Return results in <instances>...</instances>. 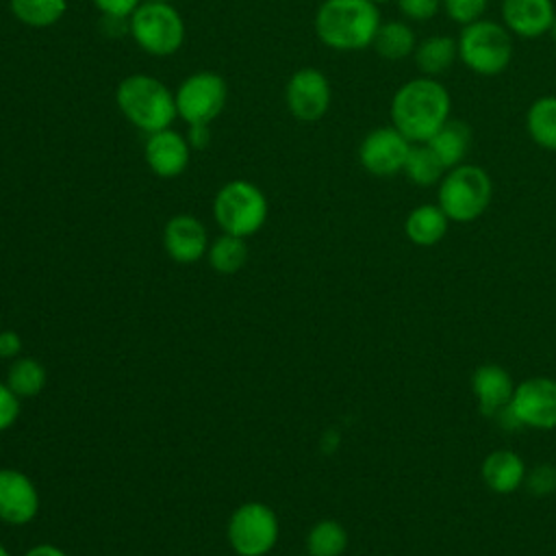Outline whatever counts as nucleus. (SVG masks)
<instances>
[{
	"mask_svg": "<svg viewBox=\"0 0 556 556\" xmlns=\"http://www.w3.org/2000/svg\"><path fill=\"white\" fill-rule=\"evenodd\" d=\"M452 98L447 89L430 76H417L397 87L391 98V126L410 143H426L447 119Z\"/></svg>",
	"mask_w": 556,
	"mask_h": 556,
	"instance_id": "f257e3e1",
	"label": "nucleus"
},
{
	"mask_svg": "<svg viewBox=\"0 0 556 556\" xmlns=\"http://www.w3.org/2000/svg\"><path fill=\"white\" fill-rule=\"evenodd\" d=\"M380 24L378 4L369 0H324L315 13V35L339 52L371 46Z\"/></svg>",
	"mask_w": 556,
	"mask_h": 556,
	"instance_id": "f03ea898",
	"label": "nucleus"
},
{
	"mask_svg": "<svg viewBox=\"0 0 556 556\" xmlns=\"http://www.w3.org/2000/svg\"><path fill=\"white\" fill-rule=\"evenodd\" d=\"M115 102L122 115L143 132L169 128L178 117L174 93L154 76L130 74L115 89Z\"/></svg>",
	"mask_w": 556,
	"mask_h": 556,
	"instance_id": "7ed1b4c3",
	"label": "nucleus"
},
{
	"mask_svg": "<svg viewBox=\"0 0 556 556\" xmlns=\"http://www.w3.org/2000/svg\"><path fill=\"white\" fill-rule=\"evenodd\" d=\"M493 182L484 167L473 163H460L443 174L439 180L437 204L450 217V222L467 224L478 219L491 204Z\"/></svg>",
	"mask_w": 556,
	"mask_h": 556,
	"instance_id": "20e7f679",
	"label": "nucleus"
},
{
	"mask_svg": "<svg viewBox=\"0 0 556 556\" xmlns=\"http://www.w3.org/2000/svg\"><path fill=\"white\" fill-rule=\"evenodd\" d=\"M267 215L269 202L250 180H230L215 193L213 217L226 235L248 239L265 226Z\"/></svg>",
	"mask_w": 556,
	"mask_h": 556,
	"instance_id": "39448f33",
	"label": "nucleus"
},
{
	"mask_svg": "<svg viewBox=\"0 0 556 556\" xmlns=\"http://www.w3.org/2000/svg\"><path fill=\"white\" fill-rule=\"evenodd\" d=\"M456 46L463 65L478 76H497L513 59V39L506 26L484 17L463 26Z\"/></svg>",
	"mask_w": 556,
	"mask_h": 556,
	"instance_id": "423d86ee",
	"label": "nucleus"
},
{
	"mask_svg": "<svg viewBox=\"0 0 556 556\" xmlns=\"http://www.w3.org/2000/svg\"><path fill=\"white\" fill-rule=\"evenodd\" d=\"M135 43L152 56H172L185 41L182 15L169 2L143 0L128 17Z\"/></svg>",
	"mask_w": 556,
	"mask_h": 556,
	"instance_id": "0eeeda50",
	"label": "nucleus"
},
{
	"mask_svg": "<svg viewBox=\"0 0 556 556\" xmlns=\"http://www.w3.org/2000/svg\"><path fill=\"white\" fill-rule=\"evenodd\" d=\"M276 510L265 502L239 504L226 523V539L237 556H267L278 543Z\"/></svg>",
	"mask_w": 556,
	"mask_h": 556,
	"instance_id": "6e6552de",
	"label": "nucleus"
},
{
	"mask_svg": "<svg viewBox=\"0 0 556 556\" xmlns=\"http://www.w3.org/2000/svg\"><path fill=\"white\" fill-rule=\"evenodd\" d=\"M226 98H228L226 80L219 74L208 70L187 76L174 93L176 113L189 126L211 124L226 106Z\"/></svg>",
	"mask_w": 556,
	"mask_h": 556,
	"instance_id": "1a4fd4ad",
	"label": "nucleus"
},
{
	"mask_svg": "<svg viewBox=\"0 0 556 556\" xmlns=\"http://www.w3.org/2000/svg\"><path fill=\"white\" fill-rule=\"evenodd\" d=\"M330 100V83L317 67H300L289 76L285 87V102L298 122H319L328 113Z\"/></svg>",
	"mask_w": 556,
	"mask_h": 556,
	"instance_id": "9d476101",
	"label": "nucleus"
},
{
	"mask_svg": "<svg viewBox=\"0 0 556 556\" xmlns=\"http://www.w3.org/2000/svg\"><path fill=\"white\" fill-rule=\"evenodd\" d=\"M510 410L521 428L554 430L556 428V380L545 376L528 378L515 384Z\"/></svg>",
	"mask_w": 556,
	"mask_h": 556,
	"instance_id": "9b49d317",
	"label": "nucleus"
},
{
	"mask_svg": "<svg viewBox=\"0 0 556 556\" xmlns=\"http://www.w3.org/2000/svg\"><path fill=\"white\" fill-rule=\"evenodd\" d=\"M410 146L413 143L395 126H380L363 137L358 161L371 176L389 178L404 169Z\"/></svg>",
	"mask_w": 556,
	"mask_h": 556,
	"instance_id": "f8f14e48",
	"label": "nucleus"
},
{
	"mask_svg": "<svg viewBox=\"0 0 556 556\" xmlns=\"http://www.w3.org/2000/svg\"><path fill=\"white\" fill-rule=\"evenodd\" d=\"M39 508H41V497L30 476L13 467H2L0 469V521L7 526H26L39 515Z\"/></svg>",
	"mask_w": 556,
	"mask_h": 556,
	"instance_id": "ddd939ff",
	"label": "nucleus"
},
{
	"mask_svg": "<svg viewBox=\"0 0 556 556\" xmlns=\"http://www.w3.org/2000/svg\"><path fill=\"white\" fill-rule=\"evenodd\" d=\"M208 243L204 224L193 215H174L163 228V248L167 256L180 265H191L206 256Z\"/></svg>",
	"mask_w": 556,
	"mask_h": 556,
	"instance_id": "4468645a",
	"label": "nucleus"
},
{
	"mask_svg": "<svg viewBox=\"0 0 556 556\" xmlns=\"http://www.w3.org/2000/svg\"><path fill=\"white\" fill-rule=\"evenodd\" d=\"M143 154H146L148 167L159 178H176L189 165L191 146H189L187 137H182L180 132H176L172 128H163V130L148 135Z\"/></svg>",
	"mask_w": 556,
	"mask_h": 556,
	"instance_id": "2eb2a0df",
	"label": "nucleus"
},
{
	"mask_svg": "<svg viewBox=\"0 0 556 556\" xmlns=\"http://www.w3.org/2000/svg\"><path fill=\"white\" fill-rule=\"evenodd\" d=\"M554 17L552 0H502V24L521 39H536L549 33Z\"/></svg>",
	"mask_w": 556,
	"mask_h": 556,
	"instance_id": "dca6fc26",
	"label": "nucleus"
},
{
	"mask_svg": "<svg viewBox=\"0 0 556 556\" xmlns=\"http://www.w3.org/2000/svg\"><path fill=\"white\" fill-rule=\"evenodd\" d=\"M471 391L478 400L480 413L486 417H495L504 406L510 404L515 384L504 367L486 363L473 371Z\"/></svg>",
	"mask_w": 556,
	"mask_h": 556,
	"instance_id": "f3484780",
	"label": "nucleus"
},
{
	"mask_svg": "<svg viewBox=\"0 0 556 556\" xmlns=\"http://www.w3.org/2000/svg\"><path fill=\"white\" fill-rule=\"evenodd\" d=\"M484 484L500 495L515 493L526 480V465L521 456L513 450H495L482 460Z\"/></svg>",
	"mask_w": 556,
	"mask_h": 556,
	"instance_id": "a211bd4d",
	"label": "nucleus"
},
{
	"mask_svg": "<svg viewBox=\"0 0 556 556\" xmlns=\"http://www.w3.org/2000/svg\"><path fill=\"white\" fill-rule=\"evenodd\" d=\"M426 146L437 154L445 169H452L465 163V156L471 146V130L460 119H447L428 141Z\"/></svg>",
	"mask_w": 556,
	"mask_h": 556,
	"instance_id": "6ab92c4d",
	"label": "nucleus"
},
{
	"mask_svg": "<svg viewBox=\"0 0 556 556\" xmlns=\"http://www.w3.org/2000/svg\"><path fill=\"white\" fill-rule=\"evenodd\" d=\"M447 226H450V217L443 213L439 204H421L406 215L404 232L415 245L430 248L445 237Z\"/></svg>",
	"mask_w": 556,
	"mask_h": 556,
	"instance_id": "aec40b11",
	"label": "nucleus"
},
{
	"mask_svg": "<svg viewBox=\"0 0 556 556\" xmlns=\"http://www.w3.org/2000/svg\"><path fill=\"white\" fill-rule=\"evenodd\" d=\"M456 56H458L456 39L447 35H432L419 41L413 52L415 65L419 67L421 76H430V78H437L439 74L447 72L450 65L456 61Z\"/></svg>",
	"mask_w": 556,
	"mask_h": 556,
	"instance_id": "412c9836",
	"label": "nucleus"
},
{
	"mask_svg": "<svg viewBox=\"0 0 556 556\" xmlns=\"http://www.w3.org/2000/svg\"><path fill=\"white\" fill-rule=\"evenodd\" d=\"M371 46L382 59L400 61V59L413 56V52L417 48V37H415V30L406 22L391 20V22H382L378 26V33H376Z\"/></svg>",
	"mask_w": 556,
	"mask_h": 556,
	"instance_id": "4be33fe9",
	"label": "nucleus"
},
{
	"mask_svg": "<svg viewBox=\"0 0 556 556\" xmlns=\"http://www.w3.org/2000/svg\"><path fill=\"white\" fill-rule=\"evenodd\" d=\"M4 382L20 400H30V397H37L46 389L48 374H46L43 363H39L37 358L17 356L15 361H11Z\"/></svg>",
	"mask_w": 556,
	"mask_h": 556,
	"instance_id": "5701e85b",
	"label": "nucleus"
},
{
	"mask_svg": "<svg viewBox=\"0 0 556 556\" xmlns=\"http://www.w3.org/2000/svg\"><path fill=\"white\" fill-rule=\"evenodd\" d=\"M526 128L536 146L556 150V96H541L528 106Z\"/></svg>",
	"mask_w": 556,
	"mask_h": 556,
	"instance_id": "b1692460",
	"label": "nucleus"
},
{
	"mask_svg": "<svg viewBox=\"0 0 556 556\" xmlns=\"http://www.w3.org/2000/svg\"><path fill=\"white\" fill-rule=\"evenodd\" d=\"M206 261L211 269H215L217 274H224V276L237 274L248 263V243L241 237L222 232L215 241L208 243Z\"/></svg>",
	"mask_w": 556,
	"mask_h": 556,
	"instance_id": "393cba45",
	"label": "nucleus"
},
{
	"mask_svg": "<svg viewBox=\"0 0 556 556\" xmlns=\"http://www.w3.org/2000/svg\"><path fill=\"white\" fill-rule=\"evenodd\" d=\"M9 9L17 22L33 28H46L65 15L67 0H9Z\"/></svg>",
	"mask_w": 556,
	"mask_h": 556,
	"instance_id": "a878e982",
	"label": "nucleus"
},
{
	"mask_svg": "<svg viewBox=\"0 0 556 556\" xmlns=\"http://www.w3.org/2000/svg\"><path fill=\"white\" fill-rule=\"evenodd\" d=\"M348 547V532L337 519H321L306 534L308 556H341Z\"/></svg>",
	"mask_w": 556,
	"mask_h": 556,
	"instance_id": "bb28decb",
	"label": "nucleus"
},
{
	"mask_svg": "<svg viewBox=\"0 0 556 556\" xmlns=\"http://www.w3.org/2000/svg\"><path fill=\"white\" fill-rule=\"evenodd\" d=\"M402 172L406 174V178L413 185L430 187V185L439 182L447 169L443 167V163L437 159V154L426 143H413Z\"/></svg>",
	"mask_w": 556,
	"mask_h": 556,
	"instance_id": "cd10ccee",
	"label": "nucleus"
},
{
	"mask_svg": "<svg viewBox=\"0 0 556 556\" xmlns=\"http://www.w3.org/2000/svg\"><path fill=\"white\" fill-rule=\"evenodd\" d=\"M441 7L452 22L467 26L471 22L482 20V15L486 13L489 0H441Z\"/></svg>",
	"mask_w": 556,
	"mask_h": 556,
	"instance_id": "c85d7f7f",
	"label": "nucleus"
},
{
	"mask_svg": "<svg viewBox=\"0 0 556 556\" xmlns=\"http://www.w3.org/2000/svg\"><path fill=\"white\" fill-rule=\"evenodd\" d=\"M523 484H526L528 493L534 497L552 495L556 491V467L549 463H541V465L532 467L530 471H526Z\"/></svg>",
	"mask_w": 556,
	"mask_h": 556,
	"instance_id": "c756f323",
	"label": "nucleus"
},
{
	"mask_svg": "<svg viewBox=\"0 0 556 556\" xmlns=\"http://www.w3.org/2000/svg\"><path fill=\"white\" fill-rule=\"evenodd\" d=\"M22 400L9 389L7 382L0 380V432H7L20 417Z\"/></svg>",
	"mask_w": 556,
	"mask_h": 556,
	"instance_id": "7c9ffc66",
	"label": "nucleus"
},
{
	"mask_svg": "<svg viewBox=\"0 0 556 556\" xmlns=\"http://www.w3.org/2000/svg\"><path fill=\"white\" fill-rule=\"evenodd\" d=\"M404 17L413 22H428L441 9V0H395Z\"/></svg>",
	"mask_w": 556,
	"mask_h": 556,
	"instance_id": "2f4dec72",
	"label": "nucleus"
},
{
	"mask_svg": "<svg viewBox=\"0 0 556 556\" xmlns=\"http://www.w3.org/2000/svg\"><path fill=\"white\" fill-rule=\"evenodd\" d=\"M91 2L106 20H126L141 4V0H91Z\"/></svg>",
	"mask_w": 556,
	"mask_h": 556,
	"instance_id": "473e14b6",
	"label": "nucleus"
},
{
	"mask_svg": "<svg viewBox=\"0 0 556 556\" xmlns=\"http://www.w3.org/2000/svg\"><path fill=\"white\" fill-rule=\"evenodd\" d=\"M22 350H24V341L20 332L0 330V358L15 361L17 356H22Z\"/></svg>",
	"mask_w": 556,
	"mask_h": 556,
	"instance_id": "72a5a7b5",
	"label": "nucleus"
},
{
	"mask_svg": "<svg viewBox=\"0 0 556 556\" xmlns=\"http://www.w3.org/2000/svg\"><path fill=\"white\" fill-rule=\"evenodd\" d=\"M208 124H193V126H189V137H187V141H189V146H193V148H202V146H206L208 143Z\"/></svg>",
	"mask_w": 556,
	"mask_h": 556,
	"instance_id": "f704fd0d",
	"label": "nucleus"
},
{
	"mask_svg": "<svg viewBox=\"0 0 556 556\" xmlns=\"http://www.w3.org/2000/svg\"><path fill=\"white\" fill-rule=\"evenodd\" d=\"M24 556H67L59 545L54 543H37L24 552Z\"/></svg>",
	"mask_w": 556,
	"mask_h": 556,
	"instance_id": "c9c22d12",
	"label": "nucleus"
},
{
	"mask_svg": "<svg viewBox=\"0 0 556 556\" xmlns=\"http://www.w3.org/2000/svg\"><path fill=\"white\" fill-rule=\"evenodd\" d=\"M0 556H11V552L7 549V545L0 541Z\"/></svg>",
	"mask_w": 556,
	"mask_h": 556,
	"instance_id": "e433bc0d",
	"label": "nucleus"
},
{
	"mask_svg": "<svg viewBox=\"0 0 556 556\" xmlns=\"http://www.w3.org/2000/svg\"><path fill=\"white\" fill-rule=\"evenodd\" d=\"M549 35H552V39L556 41V17H554V24H552V28H549Z\"/></svg>",
	"mask_w": 556,
	"mask_h": 556,
	"instance_id": "4c0bfd02",
	"label": "nucleus"
},
{
	"mask_svg": "<svg viewBox=\"0 0 556 556\" xmlns=\"http://www.w3.org/2000/svg\"><path fill=\"white\" fill-rule=\"evenodd\" d=\"M369 2H374V4H384V2H389V0H369Z\"/></svg>",
	"mask_w": 556,
	"mask_h": 556,
	"instance_id": "58836bf2",
	"label": "nucleus"
},
{
	"mask_svg": "<svg viewBox=\"0 0 556 556\" xmlns=\"http://www.w3.org/2000/svg\"><path fill=\"white\" fill-rule=\"evenodd\" d=\"M152 2H169V0H152Z\"/></svg>",
	"mask_w": 556,
	"mask_h": 556,
	"instance_id": "ea45409f",
	"label": "nucleus"
},
{
	"mask_svg": "<svg viewBox=\"0 0 556 556\" xmlns=\"http://www.w3.org/2000/svg\"><path fill=\"white\" fill-rule=\"evenodd\" d=\"M306 556H308V554H306Z\"/></svg>",
	"mask_w": 556,
	"mask_h": 556,
	"instance_id": "a19ab883",
	"label": "nucleus"
}]
</instances>
